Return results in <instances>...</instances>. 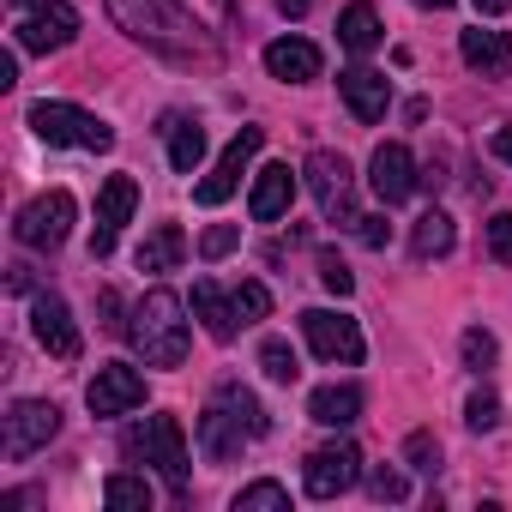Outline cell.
<instances>
[{"label": "cell", "instance_id": "9", "mask_svg": "<svg viewBox=\"0 0 512 512\" xmlns=\"http://www.w3.org/2000/svg\"><path fill=\"white\" fill-rule=\"evenodd\" d=\"M302 482H308V500H338V494H350V488L362 482V452H356L350 440L320 446V452H308Z\"/></svg>", "mask_w": 512, "mask_h": 512}, {"label": "cell", "instance_id": "7", "mask_svg": "<svg viewBox=\"0 0 512 512\" xmlns=\"http://www.w3.org/2000/svg\"><path fill=\"white\" fill-rule=\"evenodd\" d=\"M302 175H308V187H314L326 223H356V181H350V163H344L338 151H314Z\"/></svg>", "mask_w": 512, "mask_h": 512}, {"label": "cell", "instance_id": "18", "mask_svg": "<svg viewBox=\"0 0 512 512\" xmlns=\"http://www.w3.org/2000/svg\"><path fill=\"white\" fill-rule=\"evenodd\" d=\"M320 67H326V55H320L308 37H278V43L266 49V73L284 79V85H314Z\"/></svg>", "mask_w": 512, "mask_h": 512}, {"label": "cell", "instance_id": "23", "mask_svg": "<svg viewBox=\"0 0 512 512\" xmlns=\"http://www.w3.org/2000/svg\"><path fill=\"white\" fill-rule=\"evenodd\" d=\"M193 314L205 320V332H211L217 344H229V338L241 332V320H235V296H223L217 284H193Z\"/></svg>", "mask_w": 512, "mask_h": 512}, {"label": "cell", "instance_id": "17", "mask_svg": "<svg viewBox=\"0 0 512 512\" xmlns=\"http://www.w3.org/2000/svg\"><path fill=\"white\" fill-rule=\"evenodd\" d=\"M338 91H344V103H350V115H356L362 127H374V121L386 115V103H392V79L374 73V67H350V73H338Z\"/></svg>", "mask_w": 512, "mask_h": 512}, {"label": "cell", "instance_id": "27", "mask_svg": "<svg viewBox=\"0 0 512 512\" xmlns=\"http://www.w3.org/2000/svg\"><path fill=\"white\" fill-rule=\"evenodd\" d=\"M103 500H109L115 512H151V482L133 476V470H115V476L103 482Z\"/></svg>", "mask_w": 512, "mask_h": 512}, {"label": "cell", "instance_id": "4", "mask_svg": "<svg viewBox=\"0 0 512 512\" xmlns=\"http://www.w3.org/2000/svg\"><path fill=\"white\" fill-rule=\"evenodd\" d=\"M121 452H127L133 464H157V470H163V482L175 488V500L187 494V434H181V422H175V416H151V422L127 428Z\"/></svg>", "mask_w": 512, "mask_h": 512}, {"label": "cell", "instance_id": "41", "mask_svg": "<svg viewBox=\"0 0 512 512\" xmlns=\"http://www.w3.org/2000/svg\"><path fill=\"white\" fill-rule=\"evenodd\" d=\"M308 7H314V0H278V13H284V19H302Z\"/></svg>", "mask_w": 512, "mask_h": 512}, {"label": "cell", "instance_id": "31", "mask_svg": "<svg viewBox=\"0 0 512 512\" xmlns=\"http://www.w3.org/2000/svg\"><path fill=\"white\" fill-rule=\"evenodd\" d=\"M229 296H235V320H241V326H260V320L272 314V290H266V284H235Z\"/></svg>", "mask_w": 512, "mask_h": 512}, {"label": "cell", "instance_id": "33", "mask_svg": "<svg viewBox=\"0 0 512 512\" xmlns=\"http://www.w3.org/2000/svg\"><path fill=\"white\" fill-rule=\"evenodd\" d=\"M464 422H470L476 434H488V428L500 422V398H494L488 386H482V392H470V404H464Z\"/></svg>", "mask_w": 512, "mask_h": 512}, {"label": "cell", "instance_id": "2", "mask_svg": "<svg viewBox=\"0 0 512 512\" xmlns=\"http://www.w3.org/2000/svg\"><path fill=\"white\" fill-rule=\"evenodd\" d=\"M181 314H187V308H181V296H175V290H151V296L133 308L127 338H133V350L145 356V368H181V362H187L193 332H187V320H181Z\"/></svg>", "mask_w": 512, "mask_h": 512}, {"label": "cell", "instance_id": "6", "mask_svg": "<svg viewBox=\"0 0 512 512\" xmlns=\"http://www.w3.org/2000/svg\"><path fill=\"white\" fill-rule=\"evenodd\" d=\"M73 217H79V205H73V193L67 187H55V193H43V199H31L25 211H19V223H13V235L25 241V247H37V253H55L67 235H73Z\"/></svg>", "mask_w": 512, "mask_h": 512}, {"label": "cell", "instance_id": "25", "mask_svg": "<svg viewBox=\"0 0 512 512\" xmlns=\"http://www.w3.org/2000/svg\"><path fill=\"white\" fill-rule=\"evenodd\" d=\"M163 133H169V169H175V175H193L199 157H205V127L187 121V115H169Z\"/></svg>", "mask_w": 512, "mask_h": 512}, {"label": "cell", "instance_id": "14", "mask_svg": "<svg viewBox=\"0 0 512 512\" xmlns=\"http://www.w3.org/2000/svg\"><path fill=\"white\" fill-rule=\"evenodd\" d=\"M139 205V181L133 175H109L103 193H97V235H91V260H109L115 241H121V223L133 217Z\"/></svg>", "mask_w": 512, "mask_h": 512}, {"label": "cell", "instance_id": "1", "mask_svg": "<svg viewBox=\"0 0 512 512\" xmlns=\"http://www.w3.org/2000/svg\"><path fill=\"white\" fill-rule=\"evenodd\" d=\"M266 428H272V416L260 410V398H253L247 386H235V380H223L211 392V410L199 416V452L211 464H223V458L241 452V440H260Z\"/></svg>", "mask_w": 512, "mask_h": 512}, {"label": "cell", "instance_id": "29", "mask_svg": "<svg viewBox=\"0 0 512 512\" xmlns=\"http://www.w3.org/2000/svg\"><path fill=\"white\" fill-rule=\"evenodd\" d=\"M458 350H464V368H470V374H494V362H500V344H494V332H482V326H470V332L458 338Z\"/></svg>", "mask_w": 512, "mask_h": 512}, {"label": "cell", "instance_id": "11", "mask_svg": "<svg viewBox=\"0 0 512 512\" xmlns=\"http://www.w3.org/2000/svg\"><path fill=\"white\" fill-rule=\"evenodd\" d=\"M260 145H266V133H260V127H241V133L223 145L217 169H211V175L193 187V199H199V205H223V199L241 187V175H247V163H253V151H260Z\"/></svg>", "mask_w": 512, "mask_h": 512}, {"label": "cell", "instance_id": "37", "mask_svg": "<svg viewBox=\"0 0 512 512\" xmlns=\"http://www.w3.org/2000/svg\"><path fill=\"white\" fill-rule=\"evenodd\" d=\"M235 241H241V235H235L229 223H217V229L199 235V253H205V260H223V253H235Z\"/></svg>", "mask_w": 512, "mask_h": 512}, {"label": "cell", "instance_id": "45", "mask_svg": "<svg viewBox=\"0 0 512 512\" xmlns=\"http://www.w3.org/2000/svg\"><path fill=\"white\" fill-rule=\"evenodd\" d=\"M217 7H229V0H217Z\"/></svg>", "mask_w": 512, "mask_h": 512}, {"label": "cell", "instance_id": "34", "mask_svg": "<svg viewBox=\"0 0 512 512\" xmlns=\"http://www.w3.org/2000/svg\"><path fill=\"white\" fill-rule=\"evenodd\" d=\"M368 494L386 500V506H398V500L410 494V482H404V470H386V464H380V470H368Z\"/></svg>", "mask_w": 512, "mask_h": 512}, {"label": "cell", "instance_id": "32", "mask_svg": "<svg viewBox=\"0 0 512 512\" xmlns=\"http://www.w3.org/2000/svg\"><path fill=\"white\" fill-rule=\"evenodd\" d=\"M404 464L422 470V476H434V470H440V440H434L428 428H416V434L404 440Z\"/></svg>", "mask_w": 512, "mask_h": 512}, {"label": "cell", "instance_id": "3", "mask_svg": "<svg viewBox=\"0 0 512 512\" xmlns=\"http://www.w3.org/2000/svg\"><path fill=\"white\" fill-rule=\"evenodd\" d=\"M109 19L133 43H145V49H157L169 61H193V37H187V25L163 7V0H109Z\"/></svg>", "mask_w": 512, "mask_h": 512}, {"label": "cell", "instance_id": "16", "mask_svg": "<svg viewBox=\"0 0 512 512\" xmlns=\"http://www.w3.org/2000/svg\"><path fill=\"white\" fill-rule=\"evenodd\" d=\"M368 187L380 193V205H398V199H410L416 187H422V175H416V163H410V145H380L374 151V163H368Z\"/></svg>", "mask_w": 512, "mask_h": 512}, {"label": "cell", "instance_id": "12", "mask_svg": "<svg viewBox=\"0 0 512 512\" xmlns=\"http://www.w3.org/2000/svg\"><path fill=\"white\" fill-rule=\"evenodd\" d=\"M85 404H91V416H127L145 404V374L127 362H103L97 380L85 386Z\"/></svg>", "mask_w": 512, "mask_h": 512}, {"label": "cell", "instance_id": "10", "mask_svg": "<svg viewBox=\"0 0 512 512\" xmlns=\"http://www.w3.org/2000/svg\"><path fill=\"white\" fill-rule=\"evenodd\" d=\"M73 37H79V13L67 0H37V7H25V19H19V49H31V55H55Z\"/></svg>", "mask_w": 512, "mask_h": 512}, {"label": "cell", "instance_id": "15", "mask_svg": "<svg viewBox=\"0 0 512 512\" xmlns=\"http://www.w3.org/2000/svg\"><path fill=\"white\" fill-rule=\"evenodd\" d=\"M31 332H37V344L55 356V362H79V350H85V338H79V326H73V308L61 302V296H37L31 302Z\"/></svg>", "mask_w": 512, "mask_h": 512}, {"label": "cell", "instance_id": "30", "mask_svg": "<svg viewBox=\"0 0 512 512\" xmlns=\"http://www.w3.org/2000/svg\"><path fill=\"white\" fill-rule=\"evenodd\" d=\"M260 368H266V380H278V386H290V380L302 374V362H296V350H290L284 338H266V344H260Z\"/></svg>", "mask_w": 512, "mask_h": 512}, {"label": "cell", "instance_id": "21", "mask_svg": "<svg viewBox=\"0 0 512 512\" xmlns=\"http://www.w3.org/2000/svg\"><path fill=\"white\" fill-rule=\"evenodd\" d=\"M380 13H374V0H350V7L338 13V43L350 49V55H368V49H380Z\"/></svg>", "mask_w": 512, "mask_h": 512}, {"label": "cell", "instance_id": "24", "mask_svg": "<svg viewBox=\"0 0 512 512\" xmlns=\"http://www.w3.org/2000/svg\"><path fill=\"white\" fill-rule=\"evenodd\" d=\"M308 416H314L320 428H350V422L362 416V386H320V392L308 398Z\"/></svg>", "mask_w": 512, "mask_h": 512}, {"label": "cell", "instance_id": "42", "mask_svg": "<svg viewBox=\"0 0 512 512\" xmlns=\"http://www.w3.org/2000/svg\"><path fill=\"white\" fill-rule=\"evenodd\" d=\"M506 7H512V0H476V13H488V19H494V13H506Z\"/></svg>", "mask_w": 512, "mask_h": 512}, {"label": "cell", "instance_id": "39", "mask_svg": "<svg viewBox=\"0 0 512 512\" xmlns=\"http://www.w3.org/2000/svg\"><path fill=\"white\" fill-rule=\"evenodd\" d=\"M97 308H103V332H127V326H133V320H121V296H115V290H103Z\"/></svg>", "mask_w": 512, "mask_h": 512}, {"label": "cell", "instance_id": "43", "mask_svg": "<svg viewBox=\"0 0 512 512\" xmlns=\"http://www.w3.org/2000/svg\"><path fill=\"white\" fill-rule=\"evenodd\" d=\"M416 7H428V13H446V7H452V0H416Z\"/></svg>", "mask_w": 512, "mask_h": 512}, {"label": "cell", "instance_id": "13", "mask_svg": "<svg viewBox=\"0 0 512 512\" xmlns=\"http://www.w3.org/2000/svg\"><path fill=\"white\" fill-rule=\"evenodd\" d=\"M61 434V410L49 398H19L7 410V458H31L37 446H49Z\"/></svg>", "mask_w": 512, "mask_h": 512}, {"label": "cell", "instance_id": "19", "mask_svg": "<svg viewBox=\"0 0 512 512\" xmlns=\"http://www.w3.org/2000/svg\"><path fill=\"white\" fill-rule=\"evenodd\" d=\"M290 199H296L290 163H266L260 181H253V193H247V211H253V223H278V217H290Z\"/></svg>", "mask_w": 512, "mask_h": 512}, {"label": "cell", "instance_id": "28", "mask_svg": "<svg viewBox=\"0 0 512 512\" xmlns=\"http://www.w3.org/2000/svg\"><path fill=\"white\" fill-rule=\"evenodd\" d=\"M235 512H290V488L284 482H247L235 494Z\"/></svg>", "mask_w": 512, "mask_h": 512}, {"label": "cell", "instance_id": "5", "mask_svg": "<svg viewBox=\"0 0 512 512\" xmlns=\"http://www.w3.org/2000/svg\"><path fill=\"white\" fill-rule=\"evenodd\" d=\"M31 133L43 145H73V151H109L115 145V127L109 121H97L79 103H49V97L31 103Z\"/></svg>", "mask_w": 512, "mask_h": 512}, {"label": "cell", "instance_id": "20", "mask_svg": "<svg viewBox=\"0 0 512 512\" xmlns=\"http://www.w3.org/2000/svg\"><path fill=\"white\" fill-rule=\"evenodd\" d=\"M458 55H464V67H476V73H506V67H512V37L476 25V31L458 37Z\"/></svg>", "mask_w": 512, "mask_h": 512}, {"label": "cell", "instance_id": "40", "mask_svg": "<svg viewBox=\"0 0 512 512\" xmlns=\"http://www.w3.org/2000/svg\"><path fill=\"white\" fill-rule=\"evenodd\" d=\"M488 151H494V157H500V163H512V127H500V133H494V139H488Z\"/></svg>", "mask_w": 512, "mask_h": 512}, {"label": "cell", "instance_id": "44", "mask_svg": "<svg viewBox=\"0 0 512 512\" xmlns=\"http://www.w3.org/2000/svg\"><path fill=\"white\" fill-rule=\"evenodd\" d=\"M19 7H37V0H19Z\"/></svg>", "mask_w": 512, "mask_h": 512}, {"label": "cell", "instance_id": "26", "mask_svg": "<svg viewBox=\"0 0 512 512\" xmlns=\"http://www.w3.org/2000/svg\"><path fill=\"white\" fill-rule=\"evenodd\" d=\"M452 241H458V223H452L440 205L422 211L416 229H410V253H416V260H440V253H452Z\"/></svg>", "mask_w": 512, "mask_h": 512}, {"label": "cell", "instance_id": "36", "mask_svg": "<svg viewBox=\"0 0 512 512\" xmlns=\"http://www.w3.org/2000/svg\"><path fill=\"white\" fill-rule=\"evenodd\" d=\"M488 253L500 266H512V211H500L494 223H488Z\"/></svg>", "mask_w": 512, "mask_h": 512}, {"label": "cell", "instance_id": "38", "mask_svg": "<svg viewBox=\"0 0 512 512\" xmlns=\"http://www.w3.org/2000/svg\"><path fill=\"white\" fill-rule=\"evenodd\" d=\"M356 235H362V247H386V241H392L386 217H356Z\"/></svg>", "mask_w": 512, "mask_h": 512}, {"label": "cell", "instance_id": "35", "mask_svg": "<svg viewBox=\"0 0 512 512\" xmlns=\"http://www.w3.org/2000/svg\"><path fill=\"white\" fill-rule=\"evenodd\" d=\"M320 284H326L332 296H350V290H356V272L338 260V253H320Z\"/></svg>", "mask_w": 512, "mask_h": 512}, {"label": "cell", "instance_id": "22", "mask_svg": "<svg viewBox=\"0 0 512 512\" xmlns=\"http://www.w3.org/2000/svg\"><path fill=\"white\" fill-rule=\"evenodd\" d=\"M187 260V235L181 223H157L145 241H139V272H175Z\"/></svg>", "mask_w": 512, "mask_h": 512}, {"label": "cell", "instance_id": "8", "mask_svg": "<svg viewBox=\"0 0 512 512\" xmlns=\"http://www.w3.org/2000/svg\"><path fill=\"white\" fill-rule=\"evenodd\" d=\"M302 332H308V344H314L320 362H344V368H356V362L368 356V338H362V326H356L350 314L308 308V314H302Z\"/></svg>", "mask_w": 512, "mask_h": 512}]
</instances>
